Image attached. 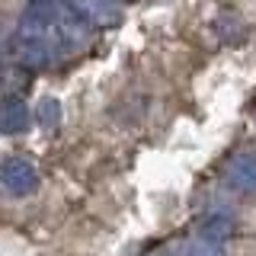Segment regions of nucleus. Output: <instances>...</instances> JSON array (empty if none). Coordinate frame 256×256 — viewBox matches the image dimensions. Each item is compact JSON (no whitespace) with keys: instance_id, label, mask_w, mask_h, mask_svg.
<instances>
[{"instance_id":"obj_5","label":"nucleus","mask_w":256,"mask_h":256,"mask_svg":"<svg viewBox=\"0 0 256 256\" xmlns=\"http://www.w3.org/2000/svg\"><path fill=\"white\" fill-rule=\"evenodd\" d=\"M237 234V218L230 212H208L202 221H198V237H208V240H218V244H228L230 237Z\"/></svg>"},{"instance_id":"obj_8","label":"nucleus","mask_w":256,"mask_h":256,"mask_svg":"<svg viewBox=\"0 0 256 256\" xmlns=\"http://www.w3.org/2000/svg\"><path fill=\"white\" fill-rule=\"evenodd\" d=\"M118 4H122V0H118Z\"/></svg>"},{"instance_id":"obj_3","label":"nucleus","mask_w":256,"mask_h":256,"mask_svg":"<svg viewBox=\"0 0 256 256\" xmlns=\"http://www.w3.org/2000/svg\"><path fill=\"white\" fill-rule=\"evenodd\" d=\"M29 125H32V109H29L26 96L6 93L4 102H0V132H4L6 138H16V134H22Z\"/></svg>"},{"instance_id":"obj_2","label":"nucleus","mask_w":256,"mask_h":256,"mask_svg":"<svg viewBox=\"0 0 256 256\" xmlns=\"http://www.w3.org/2000/svg\"><path fill=\"white\" fill-rule=\"evenodd\" d=\"M90 29H112L122 20L118 0H64Z\"/></svg>"},{"instance_id":"obj_1","label":"nucleus","mask_w":256,"mask_h":256,"mask_svg":"<svg viewBox=\"0 0 256 256\" xmlns=\"http://www.w3.org/2000/svg\"><path fill=\"white\" fill-rule=\"evenodd\" d=\"M0 186L10 198H26L38 192L42 180H38V170L29 157H6L0 166Z\"/></svg>"},{"instance_id":"obj_7","label":"nucleus","mask_w":256,"mask_h":256,"mask_svg":"<svg viewBox=\"0 0 256 256\" xmlns=\"http://www.w3.org/2000/svg\"><path fill=\"white\" fill-rule=\"evenodd\" d=\"M38 125L42 128H58L61 125V102L58 100H42L38 102Z\"/></svg>"},{"instance_id":"obj_4","label":"nucleus","mask_w":256,"mask_h":256,"mask_svg":"<svg viewBox=\"0 0 256 256\" xmlns=\"http://www.w3.org/2000/svg\"><path fill=\"white\" fill-rule=\"evenodd\" d=\"M228 186L244 196H256V154L244 150V154L230 157L228 164Z\"/></svg>"},{"instance_id":"obj_6","label":"nucleus","mask_w":256,"mask_h":256,"mask_svg":"<svg viewBox=\"0 0 256 256\" xmlns=\"http://www.w3.org/2000/svg\"><path fill=\"white\" fill-rule=\"evenodd\" d=\"M176 256H228V250H224V244H218V240H208V237L196 234L176 250Z\"/></svg>"}]
</instances>
